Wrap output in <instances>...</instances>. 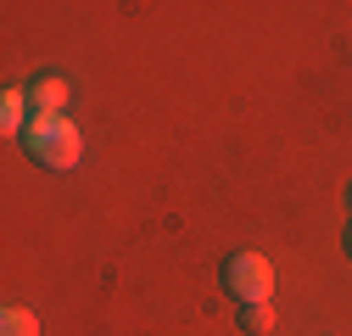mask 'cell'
Instances as JSON below:
<instances>
[{"instance_id":"6da1fadb","label":"cell","mask_w":352,"mask_h":336,"mask_svg":"<svg viewBox=\"0 0 352 336\" xmlns=\"http://www.w3.org/2000/svg\"><path fill=\"white\" fill-rule=\"evenodd\" d=\"M23 151L34 162H45V168H73L84 157V140H78L67 112H34L28 129H23Z\"/></svg>"},{"instance_id":"7a4b0ae2","label":"cell","mask_w":352,"mask_h":336,"mask_svg":"<svg viewBox=\"0 0 352 336\" xmlns=\"http://www.w3.org/2000/svg\"><path fill=\"white\" fill-rule=\"evenodd\" d=\"M224 291L241 297V308L246 303H269L274 297V264L263 258V252H235L224 264Z\"/></svg>"},{"instance_id":"3957f363","label":"cell","mask_w":352,"mask_h":336,"mask_svg":"<svg viewBox=\"0 0 352 336\" xmlns=\"http://www.w3.org/2000/svg\"><path fill=\"white\" fill-rule=\"evenodd\" d=\"M28 107H34V112H62V107H67V78H56V73L34 78V84H28Z\"/></svg>"},{"instance_id":"277c9868","label":"cell","mask_w":352,"mask_h":336,"mask_svg":"<svg viewBox=\"0 0 352 336\" xmlns=\"http://www.w3.org/2000/svg\"><path fill=\"white\" fill-rule=\"evenodd\" d=\"M0 129H6V135L28 129V90H6V96H0Z\"/></svg>"},{"instance_id":"5b68a950","label":"cell","mask_w":352,"mask_h":336,"mask_svg":"<svg viewBox=\"0 0 352 336\" xmlns=\"http://www.w3.org/2000/svg\"><path fill=\"white\" fill-rule=\"evenodd\" d=\"M241 330H252V336L274 330V303H246L241 308Z\"/></svg>"},{"instance_id":"8992f818","label":"cell","mask_w":352,"mask_h":336,"mask_svg":"<svg viewBox=\"0 0 352 336\" xmlns=\"http://www.w3.org/2000/svg\"><path fill=\"white\" fill-rule=\"evenodd\" d=\"M0 336H39V319L28 308H6L0 314Z\"/></svg>"},{"instance_id":"52a82bcc","label":"cell","mask_w":352,"mask_h":336,"mask_svg":"<svg viewBox=\"0 0 352 336\" xmlns=\"http://www.w3.org/2000/svg\"><path fill=\"white\" fill-rule=\"evenodd\" d=\"M346 252H352V224H346Z\"/></svg>"},{"instance_id":"ba28073f","label":"cell","mask_w":352,"mask_h":336,"mask_svg":"<svg viewBox=\"0 0 352 336\" xmlns=\"http://www.w3.org/2000/svg\"><path fill=\"white\" fill-rule=\"evenodd\" d=\"M346 202H352V191H346Z\"/></svg>"}]
</instances>
